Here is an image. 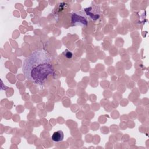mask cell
<instances>
[{"instance_id":"4","label":"cell","mask_w":149,"mask_h":149,"mask_svg":"<svg viewBox=\"0 0 149 149\" xmlns=\"http://www.w3.org/2000/svg\"><path fill=\"white\" fill-rule=\"evenodd\" d=\"M64 134L62 130L55 132L52 136V140L55 142H59L63 140Z\"/></svg>"},{"instance_id":"3","label":"cell","mask_w":149,"mask_h":149,"mask_svg":"<svg viewBox=\"0 0 149 149\" xmlns=\"http://www.w3.org/2000/svg\"><path fill=\"white\" fill-rule=\"evenodd\" d=\"M88 18L93 21L98 20L100 16V8L98 5H92L84 9Z\"/></svg>"},{"instance_id":"2","label":"cell","mask_w":149,"mask_h":149,"mask_svg":"<svg viewBox=\"0 0 149 149\" xmlns=\"http://www.w3.org/2000/svg\"><path fill=\"white\" fill-rule=\"evenodd\" d=\"M88 23V17L84 10L73 12L71 16V24L74 26H87Z\"/></svg>"},{"instance_id":"1","label":"cell","mask_w":149,"mask_h":149,"mask_svg":"<svg viewBox=\"0 0 149 149\" xmlns=\"http://www.w3.org/2000/svg\"><path fill=\"white\" fill-rule=\"evenodd\" d=\"M22 71L28 80L42 85L54 72L49 54L42 49L33 51L24 59Z\"/></svg>"},{"instance_id":"5","label":"cell","mask_w":149,"mask_h":149,"mask_svg":"<svg viewBox=\"0 0 149 149\" xmlns=\"http://www.w3.org/2000/svg\"><path fill=\"white\" fill-rule=\"evenodd\" d=\"M63 54H65V56L68 58H71L72 57V53L69 51H68L67 49H66L64 52Z\"/></svg>"}]
</instances>
